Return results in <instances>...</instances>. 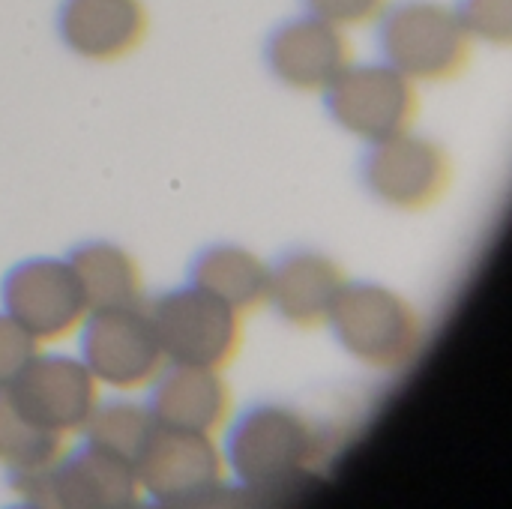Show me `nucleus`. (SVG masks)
Instances as JSON below:
<instances>
[{"mask_svg":"<svg viewBox=\"0 0 512 509\" xmlns=\"http://www.w3.org/2000/svg\"><path fill=\"white\" fill-rule=\"evenodd\" d=\"M222 453L237 492L273 504L315 483L327 459V438L288 405H255L228 429Z\"/></svg>","mask_w":512,"mask_h":509,"instance_id":"nucleus-1","label":"nucleus"},{"mask_svg":"<svg viewBox=\"0 0 512 509\" xmlns=\"http://www.w3.org/2000/svg\"><path fill=\"white\" fill-rule=\"evenodd\" d=\"M327 324L354 360L384 372L408 366L423 345L417 309L378 282H345Z\"/></svg>","mask_w":512,"mask_h":509,"instance_id":"nucleus-2","label":"nucleus"},{"mask_svg":"<svg viewBox=\"0 0 512 509\" xmlns=\"http://www.w3.org/2000/svg\"><path fill=\"white\" fill-rule=\"evenodd\" d=\"M384 63L411 81H450L471 63L474 39L453 6L438 0H402L381 12Z\"/></svg>","mask_w":512,"mask_h":509,"instance_id":"nucleus-3","label":"nucleus"},{"mask_svg":"<svg viewBox=\"0 0 512 509\" xmlns=\"http://www.w3.org/2000/svg\"><path fill=\"white\" fill-rule=\"evenodd\" d=\"M141 495L159 507H216L234 495L225 453L213 435L156 426L135 462Z\"/></svg>","mask_w":512,"mask_h":509,"instance_id":"nucleus-4","label":"nucleus"},{"mask_svg":"<svg viewBox=\"0 0 512 509\" xmlns=\"http://www.w3.org/2000/svg\"><path fill=\"white\" fill-rule=\"evenodd\" d=\"M144 309L162 348L165 366L222 372L240 351L243 315L195 285L159 294L153 303H144Z\"/></svg>","mask_w":512,"mask_h":509,"instance_id":"nucleus-5","label":"nucleus"},{"mask_svg":"<svg viewBox=\"0 0 512 509\" xmlns=\"http://www.w3.org/2000/svg\"><path fill=\"white\" fill-rule=\"evenodd\" d=\"M9 489L27 507L42 509H129L144 498L135 468L90 444L66 450L45 468L12 474Z\"/></svg>","mask_w":512,"mask_h":509,"instance_id":"nucleus-6","label":"nucleus"},{"mask_svg":"<svg viewBox=\"0 0 512 509\" xmlns=\"http://www.w3.org/2000/svg\"><path fill=\"white\" fill-rule=\"evenodd\" d=\"M324 99L330 117L366 144L408 132L420 114L417 81L390 63H351Z\"/></svg>","mask_w":512,"mask_h":509,"instance_id":"nucleus-7","label":"nucleus"},{"mask_svg":"<svg viewBox=\"0 0 512 509\" xmlns=\"http://www.w3.org/2000/svg\"><path fill=\"white\" fill-rule=\"evenodd\" d=\"M78 330L81 360L99 387L120 393L144 390L165 369V357L144 303L90 312Z\"/></svg>","mask_w":512,"mask_h":509,"instance_id":"nucleus-8","label":"nucleus"},{"mask_svg":"<svg viewBox=\"0 0 512 509\" xmlns=\"http://www.w3.org/2000/svg\"><path fill=\"white\" fill-rule=\"evenodd\" d=\"M0 300L3 312L15 318L39 345L78 333L90 315L69 261L57 258H30L12 267L0 285Z\"/></svg>","mask_w":512,"mask_h":509,"instance_id":"nucleus-9","label":"nucleus"},{"mask_svg":"<svg viewBox=\"0 0 512 509\" xmlns=\"http://www.w3.org/2000/svg\"><path fill=\"white\" fill-rule=\"evenodd\" d=\"M450 174L447 150L411 129L369 144L363 156V186L393 210L432 207L447 192Z\"/></svg>","mask_w":512,"mask_h":509,"instance_id":"nucleus-10","label":"nucleus"},{"mask_svg":"<svg viewBox=\"0 0 512 509\" xmlns=\"http://www.w3.org/2000/svg\"><path fill=\"white\" fill-rule=\"evenodd\" d=\"M30 420L69 438L81 435L99 396V381L90 375L81 357L36 354L33 363L6 393Z\"/></svg>","mask_w":512,"mask_h":509,"instance_id":"nucleus-11","label":"nucleus"},{"mask_svg":"<svg viewBox=\"0 0 512 509\" xmlns=\"http://www.w3.org/2000/svg\"><path fill=\"white\" fill-rule=\"evenodd\" d=\"M264 57L267 69L285 87L300 93H324L354 63V48L342 27L306 12L270 33Z\"/></svg>","mask_w":512,"mask_h":509,"instance_id":"nucleus-12","label":"nucleus"},{"mask_svg":"<svg viewBox=\"0 0 512 509\" xmlns=\"http://www.w3.org/2000/svg\"><path fill=\"white\" fill-rule=\"evenodd\" d=\"M147 408L162 429L216 438L231 420V387L216 369L165 366L150 384Z\"/></svg>","mask_w":512,"mask_h":509,"instance_id":"nucleus-13","label":"nucleus"},{"mask_svg":"<svg viewBox=\"0 0 512 509\" xmlns=\"http://www.w3.org/2000/svg\"><path fill=\"white\" fill-rule=\"evenodd\" d=\"M141 0H63L57 30L66 48L93 63H114L132 54L147 36Z\"/></svg>","mask_w":512,"mask_h":509,"instance_id":"nucleus-14","label":"nucleus"},{"mask_svg":"<svg viewBox=\"0 0 512 509\" xmlns=\"http://www.w3.org/2000/svg\"><path fill=\"white\" fill-rule=\"evenodd\" d=\"M342 267L321 252H288L270 267L267 279V303L294 327L312 330L327 324L342 288Z\"/></svg>","mask_w":512,"mask_h":509,"instance_id":"nucleus-15","label":"nucleus"},{"mask_svg":"<svg viewBox=\"0 0 512 509\" xmlns=\"http://www.w3.org/2000/svg\"><path fill=\"white\" fill-rule=\"evenodd\" d=\"M270 267L249 249L234 243H219L204 249L189 270V285L216 297L237 315L255 312L267 303Z\"/></svg>","mask_w":512,"mask_h":509,"instance_id":"nucleus-16","label":"nucleus"},{"mask_svg":"<svg viewBox=\"0 0 512 509\" xmlns=\"http://www.w3.org/2000/svg\"><path fill=\"white\" fill-rule=\"evenodd\" d=\"M69 267L84 291L87 309H123L144 303V282L135 258L114 243H84L69 255Z\"/></svg>","mask_w":512,"mask_h":509,"instance_id":"nucleus-17","label":"nucleus"},{"mask_svg":"<svg viewBox=\"0 0 512 509\" xmlns=\"http://www.w3.org/2000/svg\"><path fill=\"white\" fill-rule=\"evenodd\" d=\"M153 432H156V420L147 402H129V399H99L90 420L81 429L84 444L114 459H123L132 468L144 453L147 441L153 438Z\"/></svg>","mask_w":512,"mask_h":509,"instance_id":"nucleus-18","label":"nucleus"},{"mask_svg":"<svg viewBox=\"0 0 512 509\" xmlns=\"http://www.w3.org/2000/svg\"><path fill=\"white\" fill-rule=\"evenodd\" d=\"M66 453V438L30 420L6 393H0V468L27 474L57 462Z\"/></svg>","mask_w":512,"mask_h":509,"instance_id":"nucleus-19","label":"nucleus"},{"mask_svg":"<svg viewBox=\"0 0 512 509\" xmlns=\"http://www.w3.org/2000/svg\"><path fill=\"white\" fill-rule=\"evenodd\" d=\"M453 9L474 42L510 45L512 0H459Z\"/></svg>","mask_w":512,"mask_h":509,"instance_id":"nucleus-20","label":"nucleus"},{"mask_svg":"<svg viewBox=\"0 0 512 509\" xmlns=\"http://www.w3.org/2000/svg\"><path fill=\"white\" fill-rule=\"evenodd\" d=\"M39 354V342L6 312H0V393H9Z\"/></svg>","mask_w":512,"mask_h":509,"instance_id":"nucleus-21","label":"nucleus"},{"mask_svg":"<svg viewBox=\"0 0 512 509\" xmlns=\"http://www.w3.org/2000/svg\"><path fill=\"white\" fill-rule=\"evenodd\" d=\"M303 3L309 15L330 21L342 30L372 24L390 6V0H303Z\"/></svg>","mask_w":512,"mask_h":509,"instance_id":"nucleus-22","label":"nucleus"}]
</instances>
